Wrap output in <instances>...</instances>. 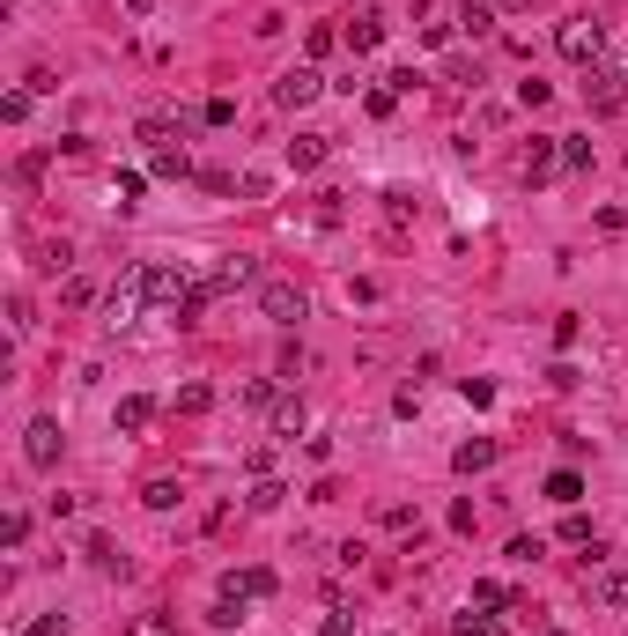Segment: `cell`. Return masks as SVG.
I'll return each instance as SVG.
<instances>
[{
    "mask_svg": "<svg viewBox=\"0 0 628 636\" xmlns=\"http://www.w3.org/2000/svg\"><path fill=\"white\" fill-rule=\"evenodd\" d=\"M148 304H156V267H126L119 282L104 289V326L119 333V326H133V318H141Z\"/></svg>",
    "mask_w": 628,
    "mask_h": 636,
    "instance_id": "cell-1",
    "label": "cell"
},
{
    "mask_svg": "<svg viewBox=\"0 0 628 636\" xmlns=\"http://www.w3.org/2000/svg\"><path fill=\"white\" fill-rule=\"evenodd\" d=\"M259 311H266V318H274V326H281V333H296V326H303V318H311V296H303L296 282H259Z\"/></svg>",
    "mask_w": 628,
    "mask_h": 636,
    "instance_id": "cell-2",
    "label": "cell"
},
{
    "mask_svg": "<svg viewBox=\"0 0 628 636\" xmlns=\"http://www.w3.org/2000/svg\"><path fill=\"white\" fill-rule=\"evenodd\" d=\"M584 600L592 607H628V570L621 563H584Z\"/></svg>",
    "mask_w": 628,
    "mask_h": 636,
    "instance_id": "cell-3",
    "label": "cell"
},
{
    "mask_svg": "<svg viewBox=\"0 0 628 636\" xmlns=\"http://www.w3.org/2000/svg\"><path fill=\"white\" fill-rule=\"evenodd\" d=\"M60 444H67V437H60V422H52V415H37V422L23 429V459L37 466V474H52V466H60Z\"/></svg>",
    "mask_w": 628,
    "mask_h": 636,
    "instance_id": "cell-4",
    "label": "cell"
},
{
    "mask_svg": "<svg viewBox=\"0 0 628 636\" xmlns=\"http://www.w3.org/2000/svg\"><path fill=\"white\" fill-rule=\"evenodd\" d=\"M318 89H326V74H318V67H289L274 82V104L281 111H303V104H318Z\"/></svg>",
    "mask_w": 628,
    "mask_h": 636,
    "instance_id": "cell-5",
    "label": "cell"
},
{
    "mask_svg": "<svg viewBox=\"0 0 628 636\" xmlns=\"http://www.w3.org/2000/svg\"><path fill=\"white\" fill-rule=\"evenodd\" d=\"M584 97H592V111L606 119V111H621V104H628V74H614V67H592V82H584Z\"/></svg>",
    "mask_w": 628,
    "mask_h": 636,
    "instance_id": "cell-6",
    "label": "cell"
},
{
    "mask_svg": "<svg viewBox=\"0 0 628 636\" xmlns=\"http://www.w3.org/2000/svg\"><path fill=\"white\" fill-rule=\"evenodd\" d=\"M562 52H569L577 67H599V52H606L599 23H562Z\"/></svg>",
    "mask_w": 628,
    "mask_h": 636,
    "instance_id": "cell-7",
    "label": "cell"
},
{
    "mask_svg": "<svg viewBox=\"0 0 628 636\" xmlns=\"http://www.w3.org/2000/svg\"><path fill=\"white\" fill-rule=\"evenodd\" d=\"M496 459H503V444H496V437H466L459 452H451V474H488Z\"/></svg>",
    "mask_w": 628,
    "mask_h": 636,
    "instance_id": "cell-8",
    "label": "cell"
},
{
    "mask_svg": "<svg viewBox=\"0 0 628 636\" xmlns=\"http://www.w3.org/2000/svg\"><path fill=\"white\" fill-rule=\"evenodd\" d=\"M555 163H562V141H532L518 156V178L525 185H547V178H555Z\"/></svg>",
    "mask_w": 628,
    "mask_h": 636,
    "instance_id": "cell-9",
    "label": "cell"
},
{
    "mask_svg": "<svg viewBox=\"0 0 628 636\" xmlns=\"http://www.w3.org/2000/svg\"><path fill=\"white\" fill-rule=\"evenodd\" d=\"M466 607H481V614H503V607H518V592L503 585V577H473V600Z\"/></svg>",
    "mask_w": 628,
    "mask_h": 636,
    "instance_id": "cell-10",
    "label": "cell"
},
{
    "mask_svg": "<svg viewBox=\"0 0 628 636\" xmlns=\"http://www.w3.org/2000/svg\"><path fill=\"white\" fill-rule=\"evenodd\" d=\"M111 422H119L126 437H141V429L156 422V400H148V392H126V400H119V415H111Z\"/></svg>",
    "mask_w": 628,
    "mask_h": 636,
    "instance_id": "cell-11",
    "label": "cell"
},
{
    "mask_svg": "<svg viewBox=\"0 0 628 636\" xmlns=\"http://www.w3.org/2000/svg\"><path fill=\"white\" fill-rule=\"evenodd\" d=\"M326 156H333V141H326V134H296V141H289V171H318Z\"/></svg>",
    "mask_w": 628,
    "mask_h": 636,
    "instance_id": "cell-12",
    "label": "cell"
},
{
    "mask_svg": "<svg viewBox=\"0 0 628 636\" xmlns=\"http://www.w3.org/2000/svg\"><path fill=\"white\" fill-rule=\"evenodd\" d=\"M222 585H237V592H244V600H274V585H281V577L252 563V570H230V577H222Z\"/></svg>",
    "mask_w": 628,
    "mask_h": 636,
    "instance_id": "cell-13",
    "label": "cell"
},
{
    "mask_svg": "<svg viewBox=\"0 0 628 636\" xmlns=\"http://www.w3.org/2000/svg\"><path fill=\"white\" fill-rule=\"evenodd\" d=\"M377 45H385V15H355L348 23V52L363 60V52H377Z\"/></svg>",
    "mask_w": 628,
    "mask_h": 636,
    "instance_id": "cell-14",
    "label": "cell"
},
{
    "mask_svg": "<svg viewBox=\"0 0 628 636\" xmlns=\"http://www.w3.org/2000/svg\"><path fill=\"white\" fill-rule=\"evenodd\" d=\"M266 415H274V437H303V422H311V407H303V400H274V407H266Z\"/></svg>",
    "mask_w": 628,
    "mask_h": 636,
    "instance_id": "cell-15",
    "label": "cell"
},
{
    "mask_svg": "<svg viewBox=\"0 0 628 636\" xmlns=\"http://www.w3.org/2000/svg\"><path fill=\"white\" fill-rule=\"evenodd\" d=\"M244 607H252V600H244L237 585H222V592H215V614H207V622H215V629H237V622H244Z\"/></svg>",
    "mask_w": 628,
    "mask_h": 636,
    "instance_id": "cell-16",
    "label": "cell"
},
{
    "mask_svg": "<svg viewBox=\"0 0 628 636\" xmlns=\"http://www.w3.org/2000/svg\"><path fill=\"white\" fill-rule=\"evenodd\" d=\"M148 171L156 178H193V156H185V148H148Z\"/></svg>",
    "mask_w": 628,
    "mask_h": 636,
    "instance_id": "cell-17",
    "label": "cell"
},
{
    "mask_svg": "<svg viewBox=\"0 0 628 636\" xmlns=\"http://www.w3.org/2000/svg\"><path fill=\"white\" fill-rule=\"evenodd\" d=\"M577 496H584V474H547V503H562V511H577Z\"/></svg>",
    "mask_w": 628,
    "mask_h": 636,
    "instance_id": "cell-18",
    "label": "cell"
},
{
    "mask_svg": "<svg viewBox=\"0 0 628 636\" xmlns=\"http://www.w3.org/2000/svg\"><path fill=\"white\" fill-rule=\"evenodd\" d=\"M281 496H289V489H281L274 474H259V481H252V496H244V511H281Z\"/></svg>",
    "mask_w": 628,
    "mask_h": 636,
    "instance_id": "cell-19",
    "label": "cell"
},
{
    "mask_svg": "<svg viewBox=\"0 0 628 636\" xmlns=\"http://www.w3.org/2000/svg\"><path fill=\"white\" fill-rule=\"evenodd\" d=\"M178 481H170V474H156V481H148V489H141V503H148V511H178Z\"/></svg>",
    "mask_w": 628,
    "mask_h": 636,
    "instance_id": "cell-20",
    "label": "cell"
},
{
    "mask_svg": "<svg viewBox=\"0 0 628 636\" xmlns=\"http://www.w3.org/2000/svg\"><path fill=\"white\" fill-rule=\"evenodd\" d=\"M170 134H178V119H170V111H148V119H141V141H148V148H170Z\"/></svg>",
    "mask_w": 628,
    "mask_h": 636,
    "instance_id": "cell-21",
    "label": "cell"
},
{
    "mask_svg": "<svg viewBox=\"0 0 628 636\" xmlns=\"http://www.w3.org/2000/svg\"><path fill=\"white\" fill-rule=\"evenodd\" d=\"M451 629H459V636H503V622H496V614H481V607H466Z\"/></svg>",
    "mask_w": 628,
    "mask_h": 636,
    "instance_id": "cell-22",
    "label": "cell"
},
{
    "mask_svg": "<svg viewBox=\"0 0 628 636\" xmlns=\"http://www.w3.org/2000/svg\"><path fill=\"white\" fill-rule=\"evenodd\" d=\"M215 407V385H178V415H207Z\"/></svg>",
    "mask_w": 628,
    "mask_h": 636,
    "instance_id": "cell-23",
    "label": "cell"
},
{
    "mask_svg": "<svg viewBox=\"0 0 628 636\" xmlns=\"http://www.w3.org/2000/svg\"><path fill=\"white\" fill-rule=\"evenodd\" d=\"M30 97H37V89H8V97H0V119L23 126V119H30Z\"/></svg>",
    "mask_w": 628,
    "mask_h": 636,
    "instance_id": "cell-24",
    "label": "cell"
},
{
    "mask_svg": "<svg viewBox=\"0 0 628 636\" xmlns=\"http://www.w3.org/2000/svg\"><path fill=\"white\" fill-rule=\"evenodd\" d=\"M562 540H569V548H592L599 533H592V518H577V511H569V518H562Z\"/></svg>",
    "mask_w": 628,
    "mask_h": 636,
    "instance_id": "cell-25",
    "label": "cell"
},
{
    "mask_svg": "<svg viewBox=\"0 0 628 636\" xmlns=\"http://www.w3.org/2000/svg\"><path fill=\"white\" fill-rule=\"evenodd\" d=\"M0 540H8V555L23 548V540H30V511H8V526H0Z\"/></svg>",
    "mask_w": 628,
    "mask_h": 636,
    "instance_id": "cell-26",
    "label": "cell"
},
{
    "mask_svg": "<svg viewBox=\"0 0 628 636\" xmlns=\"http://www.w3.org/2000/svg\"><path fill=\"white\" fill-rule=\"evenodd\" d=\"M318 636H355V614H348V607H326V622H318Z\"/></svg>",
    "mask_w": 628,
    "mask_h": 636,
    "instance_id": "cell-27",
    "label": "cell"
},
{
    "mask_svg": "<svg viewBox=\"0 0 628 636\" xmlns=\"http://www.w3.org/2000/svg\"><path fill=\"white\" fill-rule=\"evenodd\" d=\"M562 171H592V141H562Z\"/></svg>",
    "mask_w": 628,
    "mask_h": 636,
    "instance_id": "cell-28",
    "label": "cell"
},
{
    "mask_svg": "<svg viewBox=\"0 0 628 636\" xmlns=\"http://www.w3.org/2000/svg\"><path fill=\"white\" fill-rule=\"evenodd\" d=\"M540 555H547V540H532V533L510 540V563H540Z\"/></svg>",
    "mask_w": 628,
    "mask_h": 636,
    "instance_id": "cell-29",
    "label": "cell"
},
{
    "mask_svg": "<svg viewBox=\"0 0 628 636\" xmlns=\"http://www.w3.org/2000/svg\"><path fill=\"white\" fill-rule=\"evenodd\" d=\"M126 636H170V614H133Z\"/></svg>",
    "mask_w": 628,
    "mask_h": 636,
    "instance_id": "cell-30",
    "label": "cell"
},
{
    "mask_svg": "<svg viewBox=\"0 0 628 636\" xmlns=\"http://www.w3.org/2000/svg\"><path fill=\"white\" fill-rule=\"evenodd\" d=\"M459 392H466V407H488V400H496V385H488V378H459Z\"/></svg>",
    "mask_w": 628,
    "mask_h": 636,
    "instance_id": "cell-31",
    "label": "cell"
},
{
    "mask_svg": "<svg viewBox=\"0 0 628 636\" xmlns=\"http://www.w3.org/2000/svg\"><path fill=\"white\" fill-rule=\"evenodd\" d=\"M459 23H466V30H473V37H481V30H488V23H496V15H488V8H481V0H466V8H459Z\"/></svg>",
    "mask_w": 628,
    "mask_h": 636,
    "instance_id": "cell-32",
    "label": "cell"
},
{
    "mask_svg": "<svg viewBox=\"0 0 628 636\" xmlns=\"http://www.w3.org/2000/svg\"><path fill=\"white\" fill-rule=\"evenodd\" d=\"M8 326H15V333H30V326H37V318H30V296H8Z\"/></svg>",
    "mask_w": 628,
    "mask_h": 636,
    "instance_id": "cell-33",
    "label": "cell"
},
{
    "mask_svg": "<svg viewBox=\"0 0 628 636\" xmlns=\"http://www.w3.org/2000/svg\"><path fill=\"white\" fill-rule=\"evenodd\" d=\"M244 400H252V407H274L281 392H274V378H252V385H244Z\"/></svg>",
    "mask_w": 628,
    "mask_h": 636,
    "instance_id": "cell-34",
    "label": "cell"
},
{
    "mask_svg": "<svg viewBox=\"0 0 628 636\" xmlns=\"http://www.w3.org/2000/svg\"><path fill=\"white\" fill-rule=\"evenodd\" d=\"M518 104H525V111H540V104H547V82H540V74H532V82H518Z\"/></svg>",
    "mask_w": 628,
    "mask_h": 636,
    "instance_id": "cell-35",
    "label": "cell"
},
{
    "mask_svg": "<svg viewBox=\"0 0 628 636\" xmlns=\"http://www.w3.org/2000/svg\"><path fill=\"white\" fill-rule=\"evenodd\" d=\"M23 636H67V614H37V622H30Z\"/></svg>",
    "mask_w": 628,
    "mask_h": 636,
    "instance_id": "cell-36",
    "label": "cell"
},
{
    "mask_svg": "<svg viewBox=\"0 0 628 636\" xmlns=\"http://www.w3.org/2000/svg\"><path fill=\"white\" fill-rule=\"evenodd\" d=\"M141 185H148L141 171H119V208H133V200H141Z\"/></svg>",
    "mask_w": 628,
    "mask_h": 636,
    "instance_id": "cell-37",
    "label": "cell"
},
{
    "mask_svg": "<svg viewBox=\"0 0 628 636\" xmlns=\"http://www.w3.org/2000/svg\"><path fill=\"white\" fill-rule=\"evenodd\" d=\"M126 8H133V15H148V8H156V0H126Z\"/></svg>",
    "mask_w": 628,
    "mask_h": 636,
    "instance_id": "cell-38",
    "label": "cell"
},
{
    "mask_svg": "<svg viewBox=\"0 0 628 636\" xmlns=\"http://www.w3.org/2000/svg\"><path fill=\"white\" fill-rule=\"evenodd\" d=\"M540 636H562V629H540Z\"/></svg>",
    "mask_w": 628,
    "mask_h": 636,
    "instance_id": "cell-39",
    "label": "cell"
}]
</instances>
